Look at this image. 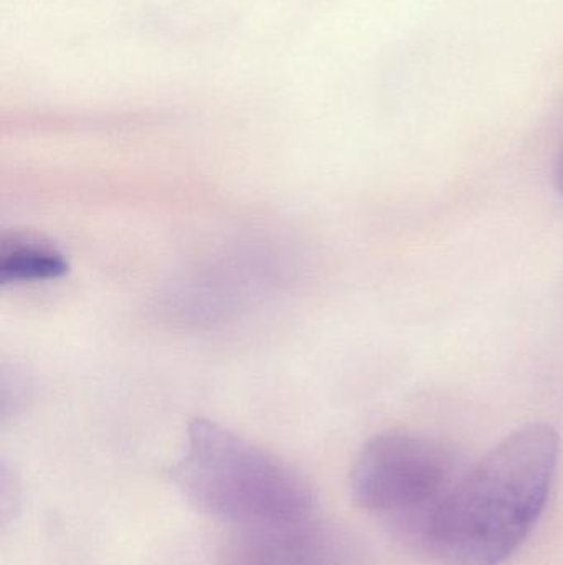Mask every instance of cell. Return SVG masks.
Here are the masks:
<instances>
[{"label": "cell", "instance_id": "obj_1", "mask_svg": "<svg viewBox=\"0 0 563 565\" xmlns=\"http://www.w3.org/2000/svg\"><path fill=\"white\" fill-rule=\"evenodd\" d=\"M557 431L519 428L459 475L430 523L423 553L442 565H502L538 524L557 471Z\"/></svg>", "mask_w": 563, "mask_h": 565}, {"label": "cell", "instance_id": "obj_2", "mask_svg": "<svg viewBox=\"0 0 563 565\" xmlns=\"http://www.w3.org/2000/svg\"><path fill=\"white\" fill-rule=\"evenodd\" d=\"M169 477L192 508L243 531L300 526L314 513L313 491L294 468L208 418L188 425Z\"/></svg>", "mask_w": 563, "mask_h": 565}, {"label": "cell", "instance_id": "obj_3", "mask_svg": "<svg viewBox=\"0 0 563 565\" xmlns=\"http://www.w3.org/2000/svg\"><path fill=\"white\" fill-rule=\"evenodd\" d=\"M459 475L455 457L439 441L387 431L357 455L350 493L360 510L422 551L430 523Z\"/></svg>", "mask_w": 563, "mask_h": 565}, {"label": "cell", "instance_id": "obj_4", "mask_svg": "<svg viewBox=\"0 0 563 565\" xmlns=\"http://www.w3.org/2000/svg\"><path fill=\"white\" fill-rule=\"evenodd\" d=\"M65 255L33 234L3 235L0 242V285L58 280L68 271Z\"/></svg>", "mask_w": 563, "mask_h": 565}, {"label": "cell", "instance_id": "obj_5", "mask_svg": "<svg viewBox=\"0 0 563 565\" xmlns=\"http://www.w3.org/2000/svg\"><path fill=\"white\" fill-rule=\"evenodd\" d=\"M274 565H327L324 561L323 554H321L320 547H311V550L301 551V553L291 554V556L284 557L280 563Z\"/></svg>", "mask_w": 563, "mask_h": 565}, {"label": "cell", "instance_id": "obj_6", "mask_svg": "<svg viewBox=\"0 0 563 565\" xmlns=\"http://www.w3.org/2000/svg\"><path fill=\"white\" fill-rule=\"evenodd\" d=\"M555 181H557L559 191L563 195V151L561 158H559L557 168H555Z\"/></svg>", "mask_w": 563, "mask_h": 565}]
</instances>
